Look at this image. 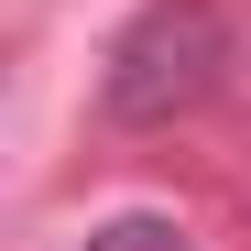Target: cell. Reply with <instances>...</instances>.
Masks as SVG:
<instances>
[{
	"mask_svg": "<svg viewBox=\"0 0 251 251\" xmlns=\"http://www.w3.org/2000/svg\"><path fill=\"white\" fill-rule=\"evenodd\" d=\"M229 66H240L229 0H142L109 33V55H99V109L120 131H164V120H186V109L219 99Z\"/></svg>",
	"mask_w": 251,
	"mask_h": 251,
	"instance_id": "1",
	"label": "cell"
},
{
	"mask_svg": "<svg viewBox=\"0 0 251 251\" xmlns=\"http://www.w3.org/2000/svg\"><path fill=\"white\" fill-rule=\"evenodd\" d=\"M76 251H197V240H186L175 219H164V207H120V219H99Z\"/></svg>",
	"mask_w": 251,
	"mask_h": 251,
	"instance_id": "2",
	"label": "cell"
}]
</instances>
